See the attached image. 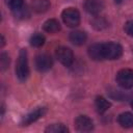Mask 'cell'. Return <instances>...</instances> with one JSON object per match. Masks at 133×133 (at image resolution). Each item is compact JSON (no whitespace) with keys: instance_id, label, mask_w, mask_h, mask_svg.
I'll list each match as a JSON object with an SVG mask.
<instances>
[{"instance_id":"1","label":"cell","mask_w":133,"mask_h":133,"mask_svg":"<svg viewBox=\"0 0 133 133\" xmlns=\"http://www.w3.org/2000/svg\"><path fill=\"white\" fill-rule=\"evenodd\" d=\"M101 53L104 59H118L123 55V47L115 42L101 43Z\"/></svg>"},{"instance_id":"2","label":"cell","mask_w":133,"mask_h":133,"mask_svg":"<svg viewBox=\"0 0 133 133\" xmlns=\"http://www.w3.org/2000/svg\"><path fill=\"white\" fill-rule=\"evenodd\" d=\"M16 76L20 81H25L29 76L28 57L27 51L25 49H22L19 53V57L16 63Z\"/></svg>"},{"instance_id":"3","label":"cell","mask_w":133,"mask_h":133,"mask_svg":"<svg viewBox=\"0 0 133 133\" xmlns=\"http://www.w3.org/2000/svg\"><path fill=\"white\" fill-rule=\"evenodd\" d=\"M115 80L116 83L125 89L133 88V70L131 69L119 70L115 76Z\"/></svg>"},{"instance_id":"4","label":"cell","mask_w":133,"mask_h":133,"mask_svg":"<svg viewBox=\"0 0 133 133\" xmlns=\"http://www.w3.org/2000/svg\"><path fill=\"white\" fill-rule=\"evenodd\" d=\"M61 18L69 27H77L80 24V12L74 7H68L62 10Z\"/></svg>"},{"instance_id":"5","label":"cell","mask_w":133,"mask_h":133,"mask_svg":"<svg viewBox=\"0 0 133 133\" xmlns=\"http://www.w3.org/2000/svg\"><path fill=\"white\" fill-rule=\"evenodd\" d=\"M56 58L64 65V66H71L74 62V53L73 51L64 46L58 47L55 51Z\"/></svg>"},{"instance_id":"6","label":"cell","mask_w":133,"mask_h":133,"mask_svg":"<svg viewBox=\"0 0 133 133\" xmlns=\"http://www.w3.org/2000/svg\"><path fill=\"white\" fill-rule=\"evenodd\" d=\"M35 68L37 71L39 72H47L49 71L52 65H53V60H52V57L46 53H42V54H38L36 57H35Z\"/></svg>"},{"instance_id":"7","label":"cell","mask_w":133,"mask_h":133,"mask_svg":"<svg viewBox=\"0 0 133 133\" xmlns=\"http://www.w3.org/2000/svg\"><path fill=\"white\" fill-rule=\"evenodd\" d=\"M47 112V108L46 107H38L36 109H34L33 111L29 112L28 114H26L22 121H21V125L22 126H28L32 123H34L35 121H37L38 118L43 117Z\"/></svg>"},{"instance_id":"8","label":"cell","mask_w":133,"mask_h":133,"mask_svg":"<svg viewBox=\"0 0 133 133\" xmlns=\"http://www.w3.org/2000/svg\"><path fill=\"white\" fill-rule=\"evenodd\" d=\"M75 128L79 132H89L94 129V123L92 121L86 116V115H79L76 117L75 122Z\"/></svg>"},{"instance_id":"9","label":"cell","mask_w":133,"mask_h":133,"mask_svg":"<svg viewBox=\"0 0 133 133\" xmlns=\"http://www.w3.org/2000/svg\"><path fill=\"white\" fill-rule=\"evenodd\" d=\"M105 4L103 0H85L84 2V9L90 14V15H98L100 14L103 8H104Z\"/></svg>"},{"instance_id":"10","label":"cell","mask_w":133,"mask_h":133,"mask_svg":"<svg viewBox=\"0 0 133 133\" xmlns=\"http://www.w3.org/2000/svg\"><path fill=\"white\" fill-rule=\"evenodd\" d=\"M70 42L76 46H81L83 45L85 42H86V38H87V35L84 31H81V30H75V31H72L70 33Z\"/></svg>"},{"instance_id":"11","label":"cell","mask_w":133,"mask_h":133,"mask_svg":"<svg viewBox=\"0 0 133 133\" xmlns=\"http://www.w3.org/2000/svg\"><path fill=\"white\" fill-rule=\"evenodd\" d=\"M31 6L35 12L43 14L50 8V1L49 0H32Z\"/></svg>"},{"instance_id":"12","label":"cell","mask_w":133,"mask_h":133,"mask_svg":"<svg viewBox=\"0 0 133 133\" xmlns=\"http://www.w3.org/2000/svg\"><path fill=\"white\" fill-rule=\"evenodd\" d=\"M60 24L56 19H49L43 25V29L48 33H56L60 30Z\"/></svg>"},{"instance_id":"13","label":"cell","mask_w":133,"mask_h":133,"mask_svg":"<svg viewBox=\"0 0 133 133\" xmlns=\"http://www.w3.org/2000/svg\"><path fill=\"white\" fill-rule=\"evenodd\" d=\"M117 122L124 128H131L133 127V114L131 112H123L118 115Z\"/></svg>"},{"instance_id":"14","label":"cell","mask_w":133,"mask_h":133,"mask_svg":"<svg viewBox=\"0 0 133 133\" xmlns=\"http://www.w3.org/2000/svg\"><path fill=\"white\" fill-rule=\"evenodd\" d=\"M88 55L94 60H97V61L103 60L102 53H101V43H96V44L91 45L88 48Z\"/></svg>"},{"instance_id":"15","label":"cell","mask_w":133,"mask_h":133,"mask_svg":"<svg viewBox=\"0 0 133 133\" xmlns=\"http://www.w3.org/2000/svg\"><path fill=\"white\" fill-rule=\"evenodd\" d=\"M95 105L97 108V111L99 113H104L106 112L109 107H110V102L107 101L104 97H97L96 101H95Z\"/></svg>"},{"instance_id":"16","label":"cell","mask_w":133,"mask_h":133,"mask_svg":"<svg viewBox=\"0 0 133 133\" xmlns=\"http://www.w3.org/2000/svg\"><path fill=\"white\" fill-rule=\"evenodd\" d=\"M45 132H47V133H66V132H69V129L62 124H52L46 128Z\"/></svg>"},{"instance_id":"17","label":"cell","mask_w":133,"mask_h":133,"mask_svg":"<svg viewBox=\"0 0 133 133\" xmlns=\"http://www.w3.org/2000/svg\"><path fill=\"white\" fill-rule=\"evenodd\" d=\"M4 1H5V4L10 8L12 14L26 6L24 4V0H4Z\"/></svg>"},{"instance_id":"18","label":"cell","mask_w":133,"mask_h":133,"mask_svg":"<svg viewBox=\"0 0 133 133\" xmlns=\"http://www.w3.org/2000/svg\"><path fill=\"white\" fill-rule=\"evenodd\" d=\"M45 44V36L42 33H34L30 37V45L35 48H39Z\"/></svg>"},{"instance_id":"19","label":"cell","mask_w":133,"mask_h":133,"mask_svg":"<svg viewBox=\"0 0 133 133\" xmlns=\"http://www.w3.org/2000/svg\"><path fill=\"white\" fill-rule=\"evenodd\" d=\"M91 25H92V27H95L96 29L102 30V29H104V28H106V27L108 26V23H107V21H106L104 18H102V17H96V18L91 21Z\"/></svg>"},{"instance_id":"20","label":"cell","mask_w":133,"mask_h":133,"mask_svg":"<svg viewBox=\"0 0 133 133\" xmlns=\"http://www.w3.org/2000/svg\"><path fill=\"white\" fill-rule=\"evenodd\" d=\"M0 65H1L2 71L6 70L8 68V65H9V56L6 53L1 54V56H0Z\"/></svg>"},{"instance_id":"21","label":"cell","mask_w":133,"mask_h":133,"mask_svg":"<svg viewBox=\"0 0 133 133\" xmlns=\"http://www.w3.org/2000/svg\"><path fill=\"white\" fill-rule=\"evenodd\" d=\"M124 29H125V32H126L128 35L133 36V20L128 21V22L125 24Z\"/></svg>"},{"instance_id":"22","label":"cell","mask_w":133,"mask_h":133,"mask_svg":"<svg viewBox=\"0 0 133 133\" xmlns=\"http://www.w3.org/2000/svg\"><path fill=\"white\" fill-rule=\"evenodd\" d=\"M114 2H115V3H117V4H119V3H122V2H123V0H114Z\"/></svg>"},{"instance_id":"23","label":"cell","mask_w":133,"mask_h":133,"mask_svg":"<svg viewBox=\"0 0 133 133\" xmlns=\"http://www.w3.org/2000/svg\"><path fill=\"white\" fill-rule=\"evenodd\" d=\"M131 107L133 108V100H132V102H131Z\"/></svg>"}]
</instances>
